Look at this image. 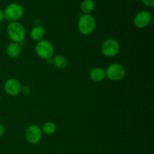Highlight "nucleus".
Masks as SVG:
<instances>
[{
	"mask_svg": "<svg viewBox=\"0 0 154 154\" xmlns=\"http://www.w3.org/2000/svg\"><path fill=\"white\" fill-rule=\"evenodd\" d=\"M0 100H1V95H0Z\"/></svg>",
	"mask_w": 154,
	"mask_h": 154,
	"instance_id": "obj_20",
	"label": "nucleus"
},
{
	"mask_svg": "<svg viewBox=\"0 0 154 154\" xmlns=\"http://www.w3.org/2000/svg\"><path fill=\"white\" fill-rule=\"evenodd\" d=\"M143 4L148 8L154 7V0H141Z\"/></svg>",
	"mask_w": 154,
	"mask_h": 154,
	"instance_id": "obj_16",
	"label": "nucleus"
},
{
	"mask_svg": "<svg viewBox=\"0 0 154 154\" xmlns=\"http://www.w3.org/2000/svg\"><path fill=\"white\" fill-rule=\"evenodd\" d=\"M153 20V15L148 11H141L135 16L133 20L134 24L139 29L148 26Z\"/></svg>",
	"mask_w": 154,
	"mask_h": 154,
	"instance_id": "obj_8",
	"label": "nucleus"
},
{
	"mask_svg": "<svg viewBox=\"0 0 154 154\" xmlns=\"http://www.w3.org/2000/svg\"><path fill=\"white\" fill-rule=\"evenodd\" d=\"M45 35V29L43 26L37 25L32 29L30 32V36L32 39L35 42H39L43 40V38Z\"/></svg>",
	"mask_w": 154,
	"mask_h": 154,
	"instance_id": "obj_12",
	"label": "nucleus"
},
{
	"mask_svg": "<svg viewBox=\"0 0 154 154\" xmlns=\"http://www.w3.org/2000/svg\"><path fill=\"white\" fill-rule=\"evenodd\" d=\"M106 78L113 81H119L123 79L126 75V69L119 63L109 65L105 70Z\"/></svg>",
	"mask_w": 154,
	"mask_h": 154,
	"instance_id": "obj_5",
	"label": "nucleus"
},
{
	"mask_svg": "<svg viewBox=\"0 0 154 154\" xmlns=\"http://www.w3.org/2000/svg\"><path fill=\"white\" fill-rule=\"evenodd\" d=\"M5 134V127L2 123H0V138L3 136Z\"/></svg>",
	"mask_w": 154,
	"mask_h": 154,
	"instance_id": "obj_18",
	"label": "nucleus"
},
{
	"mask_svg": "<svg viewBox=\"0 0 154 154\" xmlns=\"http://www.w3.org/2000/svg\"><path fill=\"white\" fill-rule=\"evenodd\" d=\"M101 51L104 56L107 57H114L119 54L120 51V43L113 38L107 39L102 43Z\"/></svg>",
	"mask_w": 154,
	"mask_h": 154,
	"instance_id": "obj_6",
	"label": "nucleus"
},
{
	"mask_svg": "<svg viewBox=\"0 0 154 154\" xmlns=\"http://www.w3.org/2000/svg\"><path fill=\"white\" fill-rule=\"evenodd\" d=\"M5 19L14 22L20 19L24 14V9L21 5L18 3H11L3 11Z\"/></svg>",
	"mask_w": 154,
	"mask_h": 154,
	"instance_id": "obj_4",
	"label": "nucleus"
},
{
	"mask_svg": "<svg viewBox=\"0 0 154 154\" xmlns=\"http://www.w3.org/2000/svg\"><path fill=\"white\" fill-rule=\"evenodd\" d=\"M90 78L93 82H102L106 78L105 70L102 68L96 67L92 69L90 72Z\"/></svg>",
	"mask_w": 154,
	"mask_h": 154,
	"instance_id": "obj_10",
	"label": "nucleus"
},
{
	"mask_svg": "<svg viewBox=\"0 0 154 154\" xmlns=\"http://www.w3.org/2000/svg\"><path fill=\"white\" fill-rule=\"evenodd\" d=\"M43 132L42 128L38 125H30L25 131V138L27 142L36 144L42 140Z\"/></svg>",
	"mask_w": 154,
	"mask_h": 154,
	"instance_id": "obj_7",
	"label": "nucleus"
},
{
	"mask_svg": "<svg viewBox=\"0 0 154 154\" xmlns=\"http://www.w3.org/2000/svg\"><path fill=\"white\" fill-rule=\"evenodd\" d=\"M35 52L39 57L48 60L54 57L55 49L51 42L48 40H41L36 44Z\"/></svg>",
	"mask_w": 154,
	"mask_h": 154,
	"instance_id": "obj_3",
	"label": "nucleus"
},
{
	"mask_svg": "<svg viewBox=\"0 0 154 154\" xmlns=\"http://www.w3.org/2000/svg\"><path fill=\"white\" fill-rule=\"evenodd\" d=\"M57 129V126L55 123L52 121H48L45 123L42 126V131L43 133L46 135H53L56 132Z\"/></svg>",
	"mask_w": 154,
	"mask_h": 154,
	"instance_id": "obj_15",
	"label": "nucleus"
},
{
	"mask_svg": "<svg viewBox=\"0 0 154 154\" xmlns=\"http://www.w3.org/2000/svg\"><path fill=\"white\" fill-rule=\"evenodd\" d=\"M53 64L59 69H64L68 66V60L63 55H57L53 57Z\"/></svg>",
	"mask_w": 154,
	"mask_h": 154,
	"instance_id": "obj_13",
	"label": "nucleus"
},
{
	"mask_svg": "<svg viewBox=\"0 0 154 154\" xmlns=\"http://www.w3.org/2000/svg\"><path fill=\"white\" fill-rule=\"evenodd\" d=\"M96 5L93 0H83L81 4V10L84 14H88L94 11Z\"/></svg>",
	"mask_w": 154,
	"mask_h": 154,
	"instance_id": "obj_14",
	"label": "nucleus"
},
{
	"mask_svg": "<svg viewBox=\"0 0 154 154\" xmlns=\"http://www.w3.org/2000/svg\"><path fill=\"white\" fill-rule=\"evenodd\" d=\"M96 26V21L90 14H84L80 17L78 23V28L80 32L84 35H89L94 32Z\"/></svg>",
	"mask_w": 154,
	"mask_h": 154,
	"instance_id": "obj_2",
	"label": "nucleus"
},
{
	"mask_svg": "<svg viewBox=\"0 0 154 154\" xmlns=\"http://www.w3.org/2000/svg\"><path fill=\"white\" fill-rule=\"evenodd\" d=\"M21 51H22V48L19 43L11 42L8 45L6 54L11 58H17L20 55Z\"/></svg>",
	"mask_w": 154,
	"mask_h": 154,
	"instance_id": "obj_11",
	"label": "nucleus"
},
{
	"mask_svg": "<svg viewBox=\"0 0 154 154\" xmlns=\"http://www.w3.org/2000/svg\"><path fill=\"white\" fill-rule=\"evenodd\" d=\"M4 19H5L4 12H3V11L0 8V22H2Z\"/></svg>",
	"mask_w": 154,
	"mask_h": 154,
	"instance_id": "obj_19",
	"label": "nucleus"
},
{
	"mask_svg": "<svg viewBox=\"0 0 154 154\" xmlns=\"http://www.w3.org/2000/svg\"><path fill=\"white\" fill-rule=\"evenodd\" d=\"M4 89L8 95L16 96L22 91V84L20 81L16 78H9L5 83Z\"/></svg>",
	"mask_w": 154,
	"mask_h": 154,
	"instance_id": "obj_9",
	"label": "nucleus"
},
{
	"mask_svg": "<svg viewBox=\"0 0 154 154\" xmlns=\"http://www.w3.org/2000/svg\"><path fill=\"white\" fill-rule=\"evenodd\" d=\"M30 91H31V89H30V87H28V86L22 87V91H21V92H23V93L27 94V93H29Z\"/></svg>",
	"mask_w": 154,
	"mask_h": 154,
	"instance_id": "obj_17",
	"label": "nucleus"
},
{
	"mask_svg": "<svg viewBox=\"0 0 154 154\" xmlns=\"http://www.w3.org/2000/svg\"><path fill=\"white\" fill-rule=\"evenodd\" d=\"M7 33L12 42L20 44L25 38L26 31L22 23L18 21H14V22H11L8 25Z\"/></svg>",
	"mask_w": 154,
	"mask_h": 154,
	"instance_id": "obj_1",
	"label": "nucleus"
}]
</instances>
